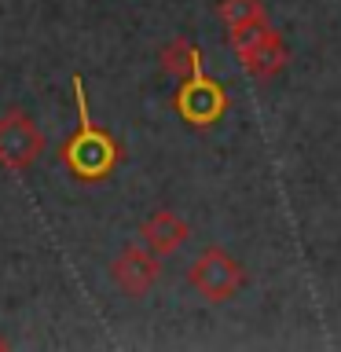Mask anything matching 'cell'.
Listing matches in <instances>:
<instances>
[{
    "mask_svg": "<svg viewBox=\"0 0 341 352\" xmlns=\"http://www.w3.org/2000/svg\"><path fill=\"white\" fill-rule=\"evenodd\" d=\"M158 275H162V257L154 250H147L143 242L140 246H125L110 261V279L129 297H143L147 290H154Z\"/></svg>",
    "mask_w": 341,
    "mask_h": 352,
    "instance_id": "6",
    "label": "cell"
},
{
    "mask_svg": "<svg viewBox=\"0 0 341 352\" xmlns=\"http://www.w3.org/2000/svg\"><path fill=\"white\" fill-rule=\"evenodd\" d=\"M228 41H231L242 70H246L250 77H272V74H279L286 66V44H283V37L272 26H257V30L235 33V37H228Z\"/></svg>",
    "mask_w": 341,
    "mask_h": 352,
    "instance_id": "4",
    "label": "cell"
},
{
    "mask_svg": "<svg viewBox=\"0 0 341 352\" xmlns=\"http://www.w3.org/2000/svg\"><path fill=\"white\" fill-rule=\"evenodd\" d=\"M217 15H220V22H224L228 37L257 30V26H268V11H264L261 0H220Z\"/></svg>",
    "mask_w": 341,
    "mask_h": 352,
    "instance_id": "8",
    "label": "cell"
},
{
    "mask_svg": "<svg viewBox=\"0 0 341 352\" xmlns=\"http://www.w3.org/2000/svg\"><path fill=\"white\" fill-rule=\"evenodd\" d=\"M158 63H162L165 74L176 77V81H187V77L202 74V52H198L187 37H173L169 44H162Z\"/></svg>",
    "mask_w": 341,
    "mask_h": 352,
    "instance_id": "9",
    "label": "cell"
},
{
    "mask_svg": "<svg viewBox=\"0 0 341 352\" xmlns=\"http://www.w3.org/2000/svg\"><path fill=\"white\" fill-rule=\"evenodd\" d=\"M191 239V224L173 213V209H154V213L140 224V242L147 250H154L158 257H169L184 246V242Z\"/></svg>",
    "mask_w": 341,
    "mask_h": 352,
    "instance_id": "7",
    "label": "cell"
},
{
    "mask_svg": "<svg viewBox=\"0 0 341 352\" xmlns=\"http://www.w3.org/2000/svg\"><path fill=\"white\" fill-rule=\"evenodd\" d=\"M0 349H8V338L4 334H0Z\"/></svg>",
    "mask_w": 341,
    "mask_h": 352,
    "instance_id": "10",
    "label": "cell"
},
{
    "mask_svg": "<svg viewBox=\"0 0 341 352\" xmlns=\"http://www.w3.org/2000/svg\"><path fill=\"white\" fill-rule=\"evenodd\" d=\"M187 286H191L198 297H206V301L224 305L246 286V272H242V264L231 257L228 250L206 246L191 261V268H187Z\"/></svg>",
    "mask_w": 341,
    "mask_h": 352,
    "instance_id": "2",
    "label": "cell"
},
{
    "mask_svg": "<svg viewBox=\"0 0 341 352\" xmlns=\"http://www.w3.org/2000/svg\"><path fill=\"white\" fill-rule=\"evenodd\" d=\"M44 151V132L37 129V121H30L26 110L11 107L0 114V165L11 173L30 169Z\"/></svg>",
    "mask_w": 341,
    "mask_h": 352,
    "instance_id": "3",
    "label": "cell"
},
{
    "mask_svg": "<svg viewBox=\"0 0 341 352\" xmlns=\"http://www.w3.org/2000/svg\"><path fill=\"white\" fill-rule=\"evenodd\" d=\"M74 92H77V129L63 143V165L77 176V180L92 184V180L110 176V169H114L118 158H121V151H118L114 136H110L107 129H99L96 121L88 118L81 77H74Z\"/></svg>",
    "mask_w": 341,
    "mask_h": 352,
    "instance_id": "1",
    "label": "cell"
},
{
    "mask_svg": "<svg viewBox=\"0 0 341 352\" xmlns=\"http://www.w3.org/2000/svg\"><path fill=\"white\" fill-rule=\"evenodd\" d=\"M176 114H180L187 125H213L220 121V114L228 110V96L213 77L206 74H195L180 81V92H176Z\"/></svg>",
    "mask_w": 341,
    "mask_h": 352,
    "instance_id": "5",
    "label": "cell"
}]
</instances>
